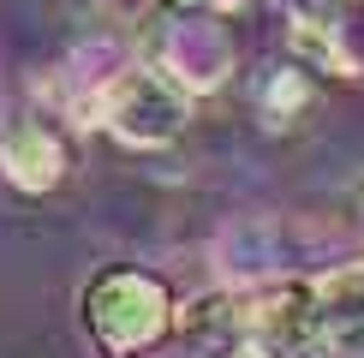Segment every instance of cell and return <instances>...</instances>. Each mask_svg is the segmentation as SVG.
Returning <instances> with one entry per match:
<instances>
[{
    "label": "cell",
    "instance_id": "cell-9",
    "mask_svg": "<svg viewBox=\"0 0 364 358\" xmlns=\"http://www.w3.org/2000/svg\"><path fill=\"white\" fill-rule=\"evenodd\" d=\"M328 24L341 36V54L353 66V78H364V0H335L328 6Z\"/></svg>",
    "mask_w": 364,
    "mask_h": 358
},
{
    "label": "cell",
    "instance_id": "cell-11",
    "mask_svg": "<svg viewBox=\"0 0 364 358\" xmlns=\"http://www.w3.org/2000/svg\"><path fill=\"white\" fill-rule=\"evenodd\" d=\"M346 215H353V233L364 239V179L353 185V197H346Z\"/></svg>",
    "mask_w": 364,
    "mask_h": 358
},
{
    "label": "cell",
    "instance_id": "cell-7",
    "mask_svg": "<svg viewBox=\"0 0 364 358\" xmlns=\"http://www.w3.org/2000/svg\"><path fill=\"white\" fill-rule=\"evenodd\" d=\"M316 322L328 358H364V268H328L316 281Z\"/></svg>",
    "mask_w": 364,
    "mask_h": 358
},
{
    "label": "cell",
    "instance_id": "cell-4",
    "mask_svg": "<svg viewBox=\"0 0 364 358\" xmlns=\"http://www.w3.org/2000/svg\"><path fill=\"white\" fill-rule=\"evenodd\" d=\"M156 66L173 84H186L191 96L221 90L227 72H233V36H227V24H215V12H173L168 30H161Z\"/></svg>",
    "mask_w": 364,
    "mask_h": 358
},
{
    "label": "cell",
    "instance_id": "cell-6",
    "mask_svg": "<svg viewBox=\"0 0 364 358\" xmlns=\"http://www.w3.org/2000/svg\"><path fill=\"white\" fill-rule=\"evenodd\" d=\"M173 335L197 358H245V347H251V293L215 287V293L191 298V305H179Z\"/></svg>",
    "mask_w": 364,
    "mask_h": 358
},
{
    "label": "cell",
    "instance_id": "cell-3",
    "mask_svg": "<svg viewBox=\"0 0 364 358\" xmlns=\"http://www.w3.org/2000/svg\"><path fill=\"white\" fill-rule=\"evenodd\" d=\"M251 347L257 358H328L316 322V281H269L251 293Z\"/></svg>",
    "mask_w": 364,
    "mask_h": 358
},
{
    "label": "cell",
    "instance_id": "cell-12",
    "mask_svg": "<svg viewBox=\"0 0 364 358\" xmlns=\"http://www.w3.org/2000/svg\"><path fill=\"white\" fill-rule=\"evenodd\" d=\"M293 6H323V0H293Z\"/></svg>",
    "mask_w": 364,
    "mask_h": 358
},
{
    "label": "cell",
    "instance_id": "cell-1",
    "mask_svg": "<svg viewBox=\"0 0 364 358\" xmlns=\"http://www.w3.org/2000/svg\"><path fill=\"white\" fill-rule=\"evenodd\" d=\"M84 335L96 340L102 358H144L173 335L179 305L168 293V281L149 275V268H102L84 281Z\"/></svg>",
    "mask_w": 364,
    "mask_h": 358
},
{
    "label": "cell",
    "instance_id": "cell-2",
    "mask_svg": "<svg viewBox=\"0 0 364 358\" xmlns=\"http://www.w3.org/2000/svg\"><path fill=\"white\" fill-rule=\"evenodd\" d=\"M96 114H102V126H108L119 143H132V149H161V143H173L179 131H186V119H191V90L173 84L156 60H149V66H119L114 78L102 84Z\"/></svg>",
    "mask_w": 364,
    "mask_h": 358
},
{
    "label": "cell",
    "instance_id": "cell-5",
    "mask_svg": "<svg viewBox=\"0 0 364 358\" xmlns=\"http://www.w3.org/2000/svg\"><path fill=\"white\" fill-rule=\"evenodd\" d=\"M72 173V143L60 138V126L48 119H18V126L0 138V179L24 197H48L66 185Z\"/></svg>",
    "mask_w": 364,
    "mask_h": 358
},
{
    "label": "cell",
    "instance_id": "cell-8",
    "mask_svg": "<svg viewBox=\"0 0 364 358\" xmlns=\"http://www.w3.org/2000/svg\"><path fill=\"white\" fill-rule=\"evenodd\" d=\"M257 114H263L269 131H293L305 114H316V72H305L299 60L275 66L257 90Z\"/></svg>",
    "mask_w": 364,
    "mask_h": 358
},
{
    "label": "cell",
    "instance_id": "cell-10",
    "mask_svg": "<svg viewBox=\"0 0 364 358\" xmlns=\"http://www.w3.org/2000/svg\"><path fill=\"white\" fill-rule=\"evenodd\" d=\"M168 12H233L239 0H161Z\"/></svg>",
    "mask_w": 364,
    "mask_h": 358
}]
</instances>
